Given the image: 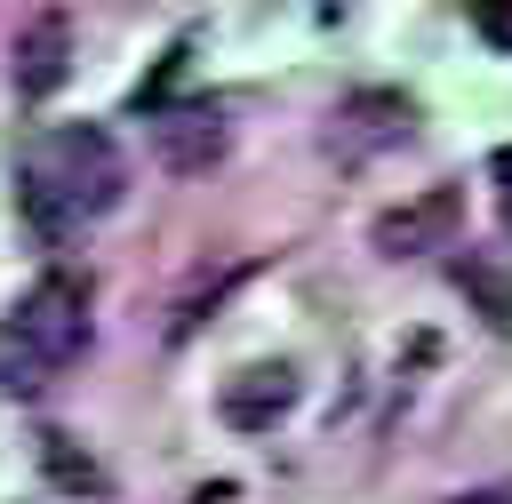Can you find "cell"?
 Returning a JSON list of instances; mask_svg holds the SVG:
<instances>
[{
    "instance_id": "obj_1",
    "label": "cell",
    "mask_w": 512,
    "mask_h": 504,
    "mask_svg": "<svg viewBox=\"0 0 512 504\" xmlns=\"http://www.w3.org/2000/svg\"><path fill=\"white\" fill-rule=\"evenodd\" d=\"M120 192H128V168H120V152H112L104 128H56L24 160V216L40 232L104 216V208H120Z\"/></svg>"
},
{
    "instance_id": "obj_2",
    "label": "cell",
    "mask_w": 512,
    "mask_h": 504,
    "mask_svg": "<svg viewBox=\"0 0 512 504\" xmlns=\"http://www.w3.org/2000/svg\"><path fill=\"white\" fill-rule=\"evenodd\" d=\"M88 352V288L72 280V272H48V280H32V296L16 304V320H8V384H40L48 368H64V360H80Z\"/></svg>"
},
{
    "instance_id": "obj_3",
    "label": "cell",
    "mask_w": 512,
    "mask_h": 504,
    "mask_svg": "<svg viewBox=\"0 0 512 504\" xmlns=\"http://www.w3.org/2000/svg\"><path fill=\"white\" fill-rule=\"evenodd\" d=\"M416 136V104L400 96V88H360V96H344L336 112H328V128H320V144L344 160V168H360V160H376V152H392V144H408Z\"/></svg>"
},
{
    "instance_id": "obj_4",
    "label": "cell",
    "mask_w": 512,
    "mask_h": 504,
    "mask_svg": "<svg viewBox=\"0 0 512 504\" xmlns=\"http://www.w3.org/2000/svg\"><path fill=\"white\" fill-rule=\"evenodd\" d=\"M456 232H464V192L432 184V192L384 208L368 240H376V256H432V248H456Z\"/></svg>"
},
{
    "instance_id": "obj_5",
    "label": "cell",
    "mask_w": 512,
    "mask_h": 504,
    "mask_svg": "<svg viewBox=\"0 0 512 504\" xmlns=\"http://www.w3.org/2000/svg\"><path fill=\"white\" fill-rule=\"evenodd\" d=\"M224 144H232V128H224L216 104H152V152H160V168L200 176V168L224 160Z\"/></svg>"
},
{
    "instance_id": "obj_6",
    "label": "cell",
    "mask_w": 512,
    "mask_h": 504,
    "mask_svg": "<svg viewBox=\"0 0 512 504\" xmlns=\"http://www.w3.org/2000/svg\"><path fill=\"white\" fill-rule=\"evenodd\" d=\"M64 72H72V16H64V8H40V16L16 32L8 80H16V96H24V104H40V96H56V88H64Z\"/></svg>"
},
{
    "instance_id": "obj_7",
    "label": "cell",
    "mask_w": 512,
    "mask_h": 504,
    "mask_svg": "<svg viewBox=\"0 0 512 504\" xmlns=\"http://www.w3.org/2000/svg\"><path fill=\"white\" fill-rule=\"evenodd\" d=\"M216 408H224V424H232V432H272V424L296 408V368H288V360H256V368L224 376Z\"/></svg>"
},
{
    "instance_id": "obj_8",
    "label": "cell",
    "mask_w": 512,
    "mask_h": 504,
    "mask_svg": "<svg viewBox=\"0 0 512 504\" xmlns=\"http://www.w3.org/2000/svg\"><path fill=\"white\" fill-rule=\"evenodd\" d=\"M40 472L64 488V496H104L112 480H104V464L88 456V448H72L64 432H40Z\"/></svg>"
},
{
    "instance_id": "obj_9",
    "label": "cell",
    "mask_w": 512,
    "mask_h": 504,
    "mask_svg": "<svg viewBox=\"0 0 512 504\" xmlns=\"http://www.w3.org/2000/svg\"><path fill=\"white\" fill-rule=\"evenodd\" d=\"M456 288L480 304L488 328H512V272H504V264H488V256H456Z\"/></svg>"
},
{
    "instance_id": "obj_10",
    "label": "cell",
    "mask_w": 512,
    "mask_h": 504,
    "mask_svg": "<svg viewBox=\"0 0 512 504\" xmlns=\"http://www.w3.org/2000/svg\"><path fill=\"white\" fill-rule=\"evenodd\" d=\"M240 272H248V264H224V272H208V280H192V288L176 296V320H168V344H184V336L200 328V312H216V304H224V288H232Z\"/></svg>"
},
{
    "instance_id": "obj_11",
    "label": "cell",
    "mask_w": 512,
    "mask_h": 504,
    "mask_svg": "<svg viewBox=\"0 0 512 504\" xmlns=\"http://www.w3.org/2000/svg\"><path fill=\"white\" fill-rule=\"evenodd\" d=\"M472 32L512 56V0H472Z\"/></svg>"
},
{
    "instance_id": "obj_12",
    "label": "cell",
    "mask_w": 512,
    "mask_h": 504,
    "mask_svg": "<svg viewBox=\"0 0 512 504\" xmlns=\"http://www.w3.org/2000/svg\"><path fill=\"white\" fill-rule=\"evenodd\" d=\"M224 496H232V488L216 480V488H200V496H184V504H224Z\"/></svg>"
},
{
    "instance_id": "obj_13",
    "label": "cell",
    "mask_w": 512,
    "mask_h": 504,
    "mask_svg": "<svg viewBox=\"0 0 512 504\" xmlns=\"http://www.w3.org/2000/svg\"><path fill=\"white\" fill-rule=\"evenodd\" d=\"M456 504H512V496H496V488H472V496H456Z\"/></svg>"
},
{
    "instance_id": "obj_14",
    "label": "cell",
    "mask_w": 512,
    "mask_h": 504,
    "mask_svg": "<svg viewBox=\"0 0 512 504\" xmlns=\"http://www.w3.org/2000/svg\"><path fill=\"white\" fill-rule=\"evenodd\" d=\"M496 176H504V184H512V144H504V152H496Z\"/></svg>"
}]
</instances>
